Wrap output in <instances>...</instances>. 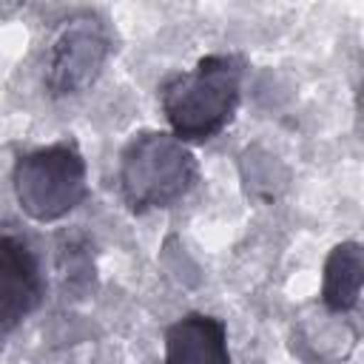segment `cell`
I'll list each match as a JSON object with an SVG mask.
<instances>
[{
  "label": "cell",
  "instance_id": "6da1fadb",
  "mask_svg": "<svg viewBox=\"0 0 364 364\" xmlns=\"http://www.w3.org/2000/svg\"><path fill=\"white\" fill-rule=\"evenodd\" d=\"M245 63L236 54H205L191 71H176L159 85V105L176 139L205 142L228 128L242 102Z\"/></svg>",
  "mask_w": 364,
  "mask_h": 364
},
{
  "label": "cell",
  "instance_id": "7a4b0ae2",
  "mask_svg": "<svg viewBox=\"0 0 364 364\" xmlns=\"http://www.w3.org/2000/svg\"><path fill=\"white\" fill-rule=\"evenodd\" d=\"M199 179L193 151L168 131H139L119 154V193L134 213L171 208Z\"/></svg>",
  "mask_w": 364,
  "mask_h": 364
},
{
  "label": "cell",
  "instance_id": "3957f363",
  "mask_svg": "<svg viewBox=\"0 0 364 364\" xmlns=\"http://www.w3.org/2000/svg\"><path fill=\"white\" fill-rule=\"evenodd\" d=\"M11 188L20 210L34 222H57L88 196L85 159L74 142H51L17 156Z\"/></svg>",
  "mask_w": 364,
  "mask_h": 364
},
{
  "label": "cell",
  "instance_id": "277c9868",
  "mask_svg": "<svg viewBox=\"0 0 364 364\" xmlns=\"http://www.w3.org/2000/svg\"><path fill=\"white\" fill-rule=\"evenodd\" d=\"M111 54V37L105 23L94 14L68 17L46 57V88L51 97H74L97 82Z\"/></svg>",
  "mask_w": 364,
  "mask_h": 364
},
{
  "label": "cell",
  "instance_id": "8992f818",
  "mask_svg": "<svg viewBox=\"0 0 364 364\" xmlns=\"http://www.w3.org/2000/svg\"><path fill=\"white\" fill-rule=\"evenodd\" d=\"M165 364H230L228 324L208 313L176 318L165 330Z\"/></svg>",
  "mask_w": 364,
  "mask_h": 364
},
{
  "label": "cell",
  "instance_id": "5b68a950",
  "mask_svg": "<svg viewBox=\"0 0 364 364\" xmlns=\"http://www.w3.org/2000/svg\"><path fill=\"white\" fill-rule=\"evenodd\" d=\"M43 301V273L31 247L0 233V333L20 324Z\"/></svg>",
  "mask_w": 364,
  "mask_h": 364
},
{
  "label": "cell",
  "instance_id": "52a82bcc",
  "mask_svg": "<svg viewBox=\"0 0 364 364\" xmlns=\"http://www.w3.org/2000/svg\"><path fill=\"white\" fill-rule=\"evenodd\" d=\"M364 284V250L358 242L336 245L324 259L321 301L330 313H350L358 307Z\"/></svg>",
  "mask_w": 364,
  "mask_h": 364
}]
</instances>
